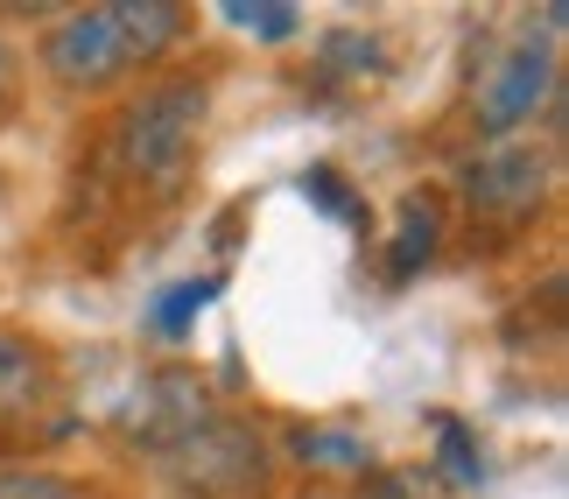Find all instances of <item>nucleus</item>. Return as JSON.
Masks as SVG:
<instances>
[{
	"label": "nucleus",
	"mask_w": 569,
	"mask_h": 499,
	"mask_svg": "<svg viewBox=\"0 0 569 499\" xmlns=\"http://www.w3.org/2000/svg\"><path fill=\"white\" fill-rule=\"evenodd\" d=\"M190 29V8L177 0H113V8H78L42 36V71L71 92H99L141 63L169 57Z\"/></svg>",
	"instance_id": "f257e3e1"
},
{
	"label": "nucleus",
	"mask_w": 569,
	"mask_h": 499,
	"mask_svg": "<svg viewBox=\"0 0 569 499\" xmlns=\"http://www.w3.org/2000/svg\"><path fill=\"white\" fill-rule=\"evenodd\" d=\"M204 106H211V84L204 78H162L120 113V162L134 169L141 183H177L190 148H197V127H204Z\"/></svg>",
	"instance_id": "f03ea898"
},
{
	"label": "nucleus",
	"mask_w": 569,
	"mask_h": 499,
	"mask_svg": "<svg viewBox=\"0 0 569 499\" xmlns=\"http://www.w3.org/2000/svg\"><path fill=\"white\" fill-rule=\"evenodd\" d=\"M549 92H556V50L549 42H520V50H507L486 78H478V134L513 141L520 127L549 106Z\"/></svg>",
	"instance_id": "7ed1b4c3"
},
{
	"label": "nucleus",
	"mask_w": 569,
	"mask_h": 499,
	"mask_svg": "<svg viewBox=\"0 0 569 499\" xmlns=\"http://www.w3.org/2000/svg\"><path fill=\"white\" fill-rule=\"evenodd\" d=\"M169 458H177V479L197 499H247L260 486V437L247 422H204Z\"/></svg>",
	"instance_id": "20e7f679"
},
{
	"label": "nucleus",
	"mask_w": 569,
	"mask_h": 499,
	"mask_svg": "<svg viewBox=\"0 0 569 499\" xmlns=\"http://www.w3.org/2000/svg\"><path fill=\"white\" fill-rule=\"evenodd\" d=\"M465 198L486 219H528V211L549 198V162L520 141H492L486 156L465 169Z\"/></svg>",
	"instance_id": "39448f33"
},
{
	"label": "nucleus",
	"mask_w": 569,
	"mask_h": 499,
	"mask_svg": "<svg viewBox=\"0 0 569 499\" xmlns=\"http://www.w3.org/2000/svg\"><path fill=\"white\" fill-rule=\"evenodd\" d=\"M204 387H197L190 373H156V380H141V395L134 408H127V437H141V443H162V450H177L190 429H204Z\"/></svg>",
	"instance_id": "423d86ee"
},
{
	"label": "nucleus",
	"mask_w": 569,
	"mask_h": 499,
	"mask_svg": "<svg viewBox=\"0 0 569 499\" xmlns=\"http://www.w3.org/2000/svg\"><path fill=\"white\" fill-rule=\"evenodd\" d=\"M42 387H50V352L29 331L0 323V408H29Z\"/></svg>",
	"instance_id": "0eeeda50"
},
{
	"label": "nucleus",
	"mask_w": 569,
	"mask_h": 499,
	"mask_svg": "<svg viewBox=\"0 0 569 499\" xmlns=\"http://www.w3.org/2000/svg\"><path fill=\"white\" fill-rule=\"evenodd\" d=\"M436 240H443V226H436V204L408 198V204H401V232H393V247H387V275H393V281H415V275L436 260Z\"/></svg>",
	"instance_id": "6e6552de"
},
{
	"label": "nucleus",
	"mask_w": 569,
	"mask_h": 499,
	"mask_svg": "<svg viewBox=\"0 0 569 499\" xmlns=\"http://www.w3.org/2000/svg\"><path fill=\"white\" fill-rule=\"evenodd\" d=\"M323 71H338V78H387V50L373 36H359V29H338V36H323Z\"/></svg>",
	"instance_id": "1a4fd4ad"
},
{
	"label": "nucleus",
	"mask_w": 569,
	"mask_h": 499,
	"mask_svg": "<svg viewBox=\"0 0 569 499\" xmlns=\"http://www.w3.org/2000/svg\"><path fill=\"white\" fill-rule=\"evenodd\" d=\"M296 458L317 465V471H366L373 458H366L359 437H345V429H302L296 437Z\"/></svg>",
	"instance_id": "9d476101"
},
{
	"label": "nucleus",
	"mask_w": 569,
	"mask_h": 499,
	"mask_svg": "<svg viewBox=\"0 0 569 499\" xmlns=\"http://www.w3.org/2000/svg\"><path fill=\"white\" fill-rule=\"evenodd\" d=\"M218 14H226L232 29L268 36V42H281V36H296V29H302V8H289V0H260V8H247V0H226Z\"/></svg>",
	"instance_id": "9b49d317"
},
{
	"label": "nucleus",
	"mask_w": 569,
	"mask_h": 499,
	"mask_svg": "<svg viewBox=\"0 0 569 499\" xmlns=\"http://www.w3.org/2000/svg\"><path fill=\"white\" fill-rule=\"evenodd\" d=\"M436 443H443V471H450V479L457 486H478V479H486V458H478V443H471V429L465 422H436Z\"/></svg>",
	"instance_id": "f8f14e48"
},
{
	"label": "nucleus",
	"mask_w": 569,
	"mask_h": 499,
	"mask_svg": "<svg viewBox=\"0 0 569 499\" xmlns=\"http://www.w3.org/2000/svg\"><path fill=\"white\" fill-rule=\"evenodd\" d=\"M0 499H78V486L36 465H0Z\"/></svg>",
	"instance_id": "ddd939ff"
},
{
	"label": "nucleus",
	"mask_w": 569,
	"mask_h": 499,
	"mask_svg": "<svg viewBox=\"0 0 569 499\" xmlns=\"http://www.w3.org/2000/svg\"><path fill=\"white\" fill-rule=\"evenodd\" d=\"M211 289H218V281H177V289H169V302H156V331L177 338L183 323H190V317L211 302Z\"/></svg>",
	"instance_id": "4468645a"
},
{
	"label": "nucleus",
	"mask_w": 569,
	"mask_h": 499,
	"mask_svg": "<svg viewBox=\"0 0 569 499\" xmlns=\"http://www.w3.org/2000/svg\"><path fill=\"white\" fill-rule=\"evenodd\" d=\"M302 190H310L323 211H338V219H359V204L338 190V169H310V177H302Z\"/></svg>",
	"instance_id": "2eb2a0df"
},
{
	"label": "nucleus",
	"mask_w": 569,
	"mask_h": 499,
	"mask_svg": "<svg viewBox=\"0 0 569 499\" xmlns=\"http://www.w3.org/2000/svg\"><path fill=\"white\" fill-rule=\"evenodd\" d=\"M14 78H21V57L8 50V42H0V99H8V92H14Z\"/></svg>",
	"instance_id": "dca6fc26"
}]
</instances>
